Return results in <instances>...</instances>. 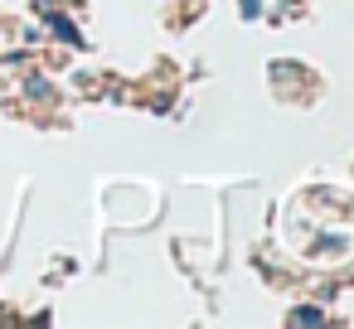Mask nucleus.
I'll list each match as a JSON object with an SVG mask.
<instances>
[{"label":"nucleus","instance_id":"obj_1","mask_svg":"<svg viewBox=\"0 0 354 329\" xmlns=\"http://www.w3.org/2000/svg\"><path fill=\"white\" fill-rule=\"evenodd\" d=\"M49 30H54L64 44H83V34H78V30H73V20H64V15H54V20H49Z\"/></svg>","mask_w":354,"mask_h":329},{"label":"nucleus","instance_id":"obj_2","mask_svg":"<svg viewBox=\"0 0 354 329\" xmlns=\"http://www.w3.org/2000/svg\"><path fill=\"white\" fill-rule=\"evenodd\" d=\"M291 319H296V324H320V310H296Z\"/></svg>","mask_w":354,"mask_h":329},{"label":"nucleus","instance_id":"obj_3","mask_svg":"<svg viewBox=\"0 0 354 329\" xmlns=\"http://www.w3.org/2000/svg\"><path fill=\"white\" fill-rule=\"evenodd\" d=\"M238 6H243V15H257V10H262L257 0H238Z\"/></svg>","mask_w":354,"mask_h":329}]
</instances>
